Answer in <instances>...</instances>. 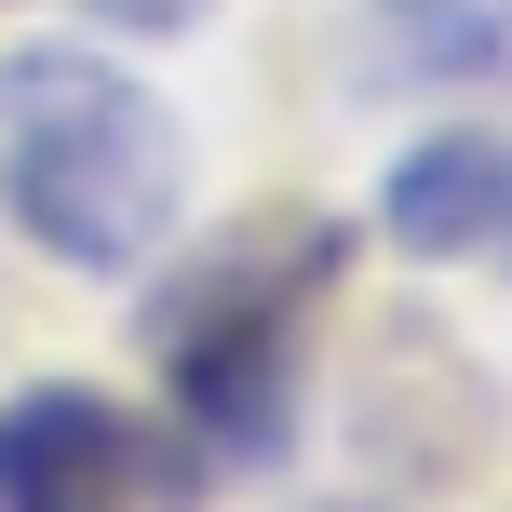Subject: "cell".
Wrapping results in <instances>:
<instances>
[{
	"instance_id": "1",
	"label": "cell",
	"mask_w": 512,
	"mask_h": 512,
	"mask_svg": "<svg viewBox=\"0 0 512 512\" xmlns=\"http://www.w3.org/2000/svg\"><path fill=\"white\" fill-rule=\"evenodd\" d=\"M0 216L54 270L135 283L189 216V122L122 54H81V41L0 54Z\"/></svg>"
},
{
	"instance_id": "2",
	"label": "cell",
	"mask_w": 512,
	"mask_h": 512,
	"mask_svg": "<svg viewBox=\"0 0 512 512\" xmlns=\"http://www.w3.org/2000/svg\"><path fill=\"white\" fill-rule=\"evenodd\" d=\"M337 256H351V230L324 203H270L243 230H216L176 283H149L135 337H149L162 391H176V432L203 459L270 472L297 445V324L337 283Z\"/></svg>"
},
{
	"instance_id": "3",
	"label": "cell",
	"mask_w": 512,
	"mask_h": 512,
	"mask_svg": "<svg viewBox=\"0 0 512 512\" xmlns=\"http://www.w3.org/2000/svg\"><path fill=\"white\" fill-rule=\"evenodd\" d=\"M189 459H203L189 432H149L81 378H41L0 405V512H203Z\"/></svg>"
},
{
	"instance_id": "4",
	"label": "cell",
	"mask_w": 512,
	"mask_h": 512,
	"mask_svg": "<svg viewBox=\"0 0 512 512\" xmlns=\"http://www.w3.org/2000/svg\"><path fill=\"white\" fill-rule=\"evenodd\" d=\"M378 230L432 270H512V135H486V122L418 135L378 189Z\"/></svg>"
},
{
	"instance_id": "5",
	"label": "cell",
	"mask_w": 512,
	"mask_h": 512,
	"mask_svg": "<svg viewBox=\"0 0 512 512\" xmlns=\"http://www.w3.org/2000/svg\"><path fill=\"white\" fill-rule=\"evenodd\" d=\"M378 81H432V95H486L512 81V0H364Z\"/></svg>"
},
{
	"instance_id": "6",
	"label": "cell",
	"mask_w": 512,
	"mask_h": 512,
	"mask_svg": "<svg viewBox=\"0 0 512 512\" xmlns=\"http://www.w3.org/2000/svg\"><path fill=\"white\" fill-rule=\"evenodd\" d=\"M81 14H95L108 41H176V27H203L216 0H81Z\"/></svg>"
}]
</instances>
